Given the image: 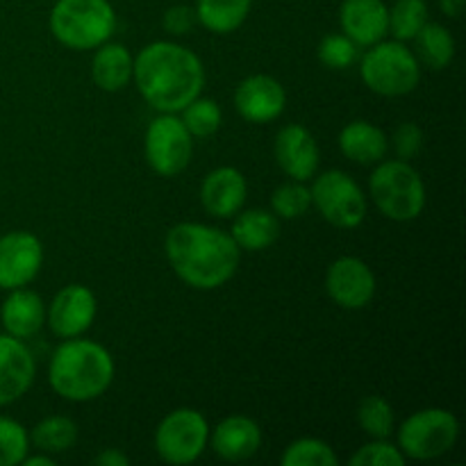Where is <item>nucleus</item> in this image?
Wrapping results in <instances>:
<instances>
[{"label": "nucleus", "instance_id": "nucleus-1", "mask_svg": "<svg viewBox=\"0 0 466 466\" xmlns=\"http://www.w3.org/2000/svg\"><path fill=\"white\" fill-rule=\"evenodd\" d=\"M132 80L150 107L177 114L203 94L205 66L194 50L176 41H153L135 57Z\"/></svg>", "mask_w": 466, "mask_h": 466}, {"label": "nucleus", "instance_id": "nucleus-2", "mask_svg": "<svg viewBox=\"0 0 466 466\" xmlns=\"http://www.w3.org/2000/svg\"><path fill=\"white\" fill-rule=\"evenodd\" d=\"M164 250L173 273L198 291H212L230 282L241 259V250L230 232L194 221L173 226Z\"/></svg>", "mask_w": 466, "mask_h": 466}, {"label": "nucleus", "instance_id": "nucleus-3", "mask_svg": "<svg viewBox=\"0 0 466 466\" xmlns=\"http://www.w3.org/2000/svg\"><path fill=\"white\" fill-rule=\"evenodd\" d=\"M114 380V360L98 341L64 339L55 349L48 364V382L53 391L71 403H89L100 399Z\"/></svg>", "mask_w": 466, "mask_h": 466}, {"label": "nucleus", "instance_id": "nucleus-4", "mask_svg": "<svg viewBox=\"0 0 466 466\" xmlns=\"http://www.w3.org/2000/svg\"><path fill=\"white\" fill-rule=\"evenodd\" d=\"M369 194L382 217L414 221L426 209V185L417 168L405 159H382L369 177Z\"/></svg>", "mask_w": 466, "mask_h": 466}, {"label": "nucleus", "instance_id": "nucleus-5", "mask_svg": "<svg viewBox=\"0 0 466 466\" xmlns=\"http://www.w3.org/2000/svg\"><path fill=\"white\" fill-rule=\"evenodd\" d=\"M48 27L71 50H94L116 30V12L109 0H57Z\"/></svg>", "mask_w": 466, "mask_h": 466}, {"label": "nucleus", "instance_id": "nucleus-6", "mask_svg": "<svg viewBox=\"0 0 466 466\" xmlns=\"http://www.w3.org/2000/svg\"><path fill=\"white\" fill-rule=\"evenodd\" d=\"M360 76L373 94L399 98L417 89L421 80V64L403 41H378L364 53Z\"/></svg>", "mask_w": 466, "mask_h": 466}, {"label": "nucleus", "instance_id": "nucleus-7", "mask_svg": "<svg viewBox=\"0 0 466 466\" xmlns=\"http://www.w3.org/2000/svg\"><path fill=\"white\" fill-rule=\"evenodd\" d=\"M460 435V423L444 408H426L399 428V449L408 460H437L449 453Z\"/></svg>", "mask_w": 466, "mask_h": 466}, {"label": "nucleus", "instance_id": "nucleus-8", "mask_svg": "<svg viewBox=\"0 0 466 466\" xmlns=\"http://www.w3.org/2000/svg\"><path fill=\"white\" fill-rule=\"evenodd\" d=\"M309 194L312 208H317L321 217L339 230H353L367 218V196L358 182L339 168H330L314 177Z\"/></svg>", "mask_w": 466, "mask_h": 466}, {"label": "nucleus", "instance_id": "nucleus-9", "mask_svg": "<svg viewBox=\"0 0 466 466\" xmlns=\"http://www.w3.org/2000/svg\"><path fill=\"white\" fill-rule=\"evenodd\" d=\"M209 446V423L198 410L177 408L159 421L155 451L167 464H194Z\"/></svg>", "mask_w": 466, "mask_h": 466}, {"label": "nucleus", "instance_id": "nucleus-10", "mask_svg": "<svg viewBox=\"0 0 466 466\" xmlns=\"http://www.w3.org/2000/svg\"><path fill=\"white\" fill-rule=\"evenodd\" d=\"M144 150L148 167L162 177H176L189 167L194 153V137L176 114L155 116L146 127Z\"/></svg>", "mask_w": 466, "mask_h": 466}, {"label": "nucleus", "instance_id": "nucleus-11", "mask_svg": "<svg viewBox=\"0 0 466 466\" xmlns=\"http://www.w3.org/2000/svg\"><path fill=\"white\" fill-rule=\"evenodd\" d=\"M44 267V246L39 237L14 230L0 237V289L27 287Z\"/></svg>", "mask_w": 466, "mask_h": 466}, {"label": "nucleus", "instance_id": "nucleus-12", "mask_svg": "<svg viewBox=\"0 0 466 466\" xmlns=\"http://www.w3.org/2000/svg\"><path fill=\"white\" fill-rule=\"evenodd\" d=\"M96 312H98V303H96L94 291L73 282L59 289L50 300L46 309V321L59 339H73V337H82L94 326Z\"/></svg>", "mask_w": 466, "mask_h": 466}, {"label": "nucleus", "instance_id": "nucleus-13", "mask_svg": "<svg viewBox=\"0 0 466 466\" xmlns=\"http://www.w3.org/2000/svg\"><path fill=\"white\" fill-rule=\"evenodd\" d=\"M326 291L339 308L362 309L376 296V276L364 259L344 255L328 267Z\"/></svg>", "mask_w": 466, "mask_h": 466}, {"label": "nucleus", "instance_id": "nucleus-14", "mask_svg": "<svg viewBox=\"0 0 466 466\" xmlns=\"http://www.w3.org/2000/svg\"><path fill=\"white\" fill-rule=\"evenodd\" d=\"M235 107L244 121L264 126L282 116L287 107L285 86L271 76H248L237 85Z\"/></svg>", "mask_w": 466, "mask_h": 466}, {"label": "nucleus", "instance_id": "nucleus-15", "mask_svg": "<svg viewBox=\"0 0 466 466\" xmlns=\"http://www.w3.org/2000/svg\"><path fill=\"white\" fill-rule=\"evenodd\" d=\"M278 167L289 176L291 180L308 182L317 176L319 171V144L312 132L300 123H289L282 127L273 144Z\"/></svg>", "mask_w": 466, "mask_h": 466}, {"label": "nucleus", "instance_id": "nucleus-16", "mask_svg": "<svg viewBox=\"0 0 466 466\" xmlns=\"http://www.w3.org/2000/svg\"><path fill=\"white\" fill-rule=\"evenodd\" d=\"M36 376V364L25 341L12 335H0V408L16 403L30 391Z\"/></svg>", "mask_w": 466, "mask_h": 466}, {"label": "nucleus", "instance_id": "nucleus-17", "mask_svg": "<svg viewBox=\"0 0 466 466\" xmlns=\"http://www.w3.org/2000/svg\"><path fill=\"white\" fill-rule=\"evenodd\" d=\"M248 198V182L235 167H218L205 176L200 185V203L205 212L217 218H232Z\"/></svg>", "mask_w": 466, "mask_h": 466}, {"label": "nucleus", "instance_id": "nucleus-18", "mask_svg": "<svg viewBox=\"0 0 466 466\" xmlns=\"http://www.w3.org/2000/svg\"><path fill=\"white\" fill-rule=\"evenodd\" d=\"M339 25L355 44L369 48L390 32V9L382 0H344L339 7Z\"/></svg>", "mask_w": 466, "mask_h": 466}, {"label": "nucleus", "instance_id": "nucleus-19", "mask_svg": "<svg viewBox=\"0 0 466 466\" xmlns=\"http://www.w3.org/2000/svg\"><path fill=\"white\" fill-rule=\"evenodd\" d=\"M209 444L226 462H244L262 446V428L244 414H232L209 431Z\"/></svg>", "mask_w": 466, "mask_h": 466}, {"label": "nucleus", "instance_id": "nucleus-20", "mask_svg": "<svg viewBox=\"0 0 466 466\" xmlns=\"http://www.w3.org/2000/svg\"><path fill=\"white\" fill-rule=\"evenodd\" d=\"M0 323L5 332L16 339L25 341L30 337L39 335L46 326V303L36 291L27 287H18L7 294L0 308Z\"/></svg>", "mask_w": 466, "mask_h": 466}, {"label": "nucleus", "instance_id": "nucleus-21", "mask_svg": "<svg viewBox=\"0 0 466 466\" xmlns=\"http://www.w3.org/2000/svg\"><path fill=\"white\" fill-rule=\"evenodd\" d=\"M339 150L355 164H378L390 153V139L380 127L369 121H350L339 132Z\"/></svg>", "mask_w": 466, "mask_h": 466}, {"label": "nucleus", "instance_id": "nucleus-22", "mask_svg": "<svg viewBox=\"0 0 466 466\" xmlns=\"http://www.w3.org/2000/svg\"><path fill=\"white\" fill-rule=\"evenodd\" d=\"M94 59H91V77L98 89L107 94L123 91L132 82V68H135V57L123 44H100L94 48Z\"/></svg>", "mask_w": 466, "mask_h": 466}, {"label": "nucleus", "instance_id": "nucleus-23", "mask_svg": "<svg viewBox=\"0 0 466 466\" xmlns=\"http://www.w3.org/2000/svg\"><path fill=\"white\" fill-rule=\"evenodd\" d=\"M230 237L239 250L259 253V250L271 248L280 237V218L267 209H241L235 214Z\"/></svg>", "mask_w": 466, "mask_h": 466}, {"label": "nucleus", "instance_id": "nucleus-24", "mask_svg": "<svg viewBox=\"0 0 466 466\" xmlns=\"http://www.w3.org/2000/svg\"><path fill=\"white\" fill-rule=\"evenodd\" d=\"M250 7L253 0H198L194 9L205 30L214 35H230L244 25Z\"/></svg>", "mask_w": 466, "mask_h": 466}, {"label": "nucleus", "instance_id": "nucleus-25", "mask_svg": "<svg viewBox=\"0 0 466 466\" xmlns=\"http://www.w3.org/2000/svg\"><path fill=\"white\" fill-rule=\"evenodd\" d=\"M417 41V59L432 71H444L455 57V39L441 23L428 21L414 36Z\"/></svg>", "mask_w": 466, "mask_h": 466}, {"label": "nucleus", "instance_id": "nucleus-26", "mask_svg": "<svg viewBox=\"0 0 466 466\" xmlns=\"http://www.w3.org/2000/svg\"><path fill=\"white\" fill-rule=\"evenodd\" d=\"M30 441L36 451L48 455L66 453L77 441V423L73 419L55 414L36 423L30 432Z\"/></svg>", "mask_w": 466, "mask_h": 466}, {"label": "nucleus", "instance_id": "nucleus-27", "mask_svg": "<svg viewBox=\"0 0 466 466\" xmlns=\"http://www.w3.org/2000/svg\"><path fill=\"white\" fill-rule=\"evenodd\" d=\"M390 9V32L396 41H412L431 21L426 0H396Z\"/></svg>", "mask_w": 466, "mask_h": 466}, {"label": "nucleus", "instance_id": "nucleus-28", "mask_svg": "<svg viewBox=\"0 0 466 466\" xmlns=\"http://www.w3.org/2000/svg\"><path fill=\"white\" fill-rule=\"evenodd\" d=\"M358 423L371 440H390L394 435V408L378 394H369L358 405Z\"/></svg>", "mask_w": 466, "mask_h": 466}, {"label": "nucleus", "instance_id": "nucleus-29", "mask_svg": "<svg viewBox=\"0 0 466 466\" xmlns=\"http://www.w3.org/2000/svg\"><path fill=\"white\" fill-rule=\"evenodd\" d=\"M182 123L189 130L191 137L196 139H208V137L217 135V130L221 127L223 112L218 107V103L214 98H194L187 107L180 109Z\"/></svg>", "mask_w": 466, "mask_h": 466}, {"label": "nucleus", "instance_id": "nucleus-30", "mask_svg": "<svg viewBox=\"0 0 466 466\" xmlns=\"http://www.w3.org/2000/svg\"><path fill=\"white\" fill-rule=\"evenodd\" d=\"M309 208H312V194H309V187H305V182H285L271 196V212L285 221L303 217L309 212Z\"/></svg>", "mask_w": 466, "mask_h": 466}, {"label": "nucleus", "instance_id": "nucleus-31", "mask_svg": "<svg viewBox=\"0 0 466 466\" xmlns=\"http://www.w3.org/2000/svg\"><path fill=\"white\" fill-rule=\"evenodd\" d=\"M282 466H335L337 455L326 441L303 437L291 441L280 458Z\"/></svg>", "mask_w": 466, "mask_h": 466}, {"label": "nucleus", "instance_id": "nucleus-32", "mask_svg": "<svg viewBox=\"0 0 466 466\" xmlns=\"http://www.w3.org/2000/svg\"><path fill=\"white\" fill-rule=\"evenodd\" d=\"M30 451V432L18 421L0 417V466L23 464Z\"/></svg>", "mask_w": 466, "mask_h": 466}, {"label": "nucleus", "instance_id": "nucleus-33", "mask_svg": "<svg viewBox=\"0 0 466 466\" xmlns=\"http://www.w3.org/2000/svg\"><path fill=\"white\" fill-rule=\"evenodd\" d=\"M360 46L355 44L350 36L341 35H328L323 36L321 44L317 48V57L321 59L323 66L332 68V71H344L358 62Z\"/></svg>", "mask_w": 466, "mask_h": 466}, {"label": "nucleus", "instance_id": "nucleus-34", "mask_svg": "<svg viewBox=\"0 0 466 466\" xmlns=\"http://www.w3.org/2000/svg\"><path fill=\"white\" fill-rule=\"evenodd\" d=\"M408 458L387 440H371L350 455V466H405Z\"/></svg>", "mask_w": 466, "mask_h": 466}, {"label": "nucleus", "instance_id": "nucleus-35", "mask_svg": "<svg viewBox=\"0 0 466 466\" xmlns=\"http://www.w3.org/2000/svg\"><path fill=\"white\" fill-rule=\"evenodd\" d=\"M423 148V130L412 121L400 123L394 130V150L399 155V159L410 162L412 157H417Z\"/></svg>", "mask_w": 466, "mask_h": 466}, {"label": "nucleus", "instance_id": "nucleus-36", "mask_svg": "<svg viewBox=\"0 0 466 466\" xmlns=\"http://www.w3.org/2000/svg\"><path fill=\"white\" fill-rule=\"evenodd\" d=\"M198 23L196 18V9L189 7V5H173L164 12L162 25L164 30L171 36H185L194 30V25Z\"/></svg>", "mask_w": 466, "mask_h": 466}, {"label": "nucleus", "instance_id": "nucleus-37", "mask_svg": "<svg viewBox=\"0 0 466 466\" xmlns=\"http://www.w3.org/2000/svg\"><path fill=\"white\" fill-rule=\"evenodd\" d=\"M96 466H130V458L118 449H105L94 458Z\"/></svg>", "mask_w": 466, "mask_h": 466}, {"label": "nucleus", "instance_id": "nucleus-38", "mask_svg": "<svg viewBox=\"0 0 466 466\" xmlns=\"http://www.w3.org/2000/svg\"><path fill=\"white\" fill-rule=\"evenodd\" d=\"M464 3L466 0H440V7L446 16L451 18H458L460 14L464 12Z\"/></svg>", "mask_w": 466, "mask_h": 466}, {"label": "nucleus", "instance_id": "nucleus-39", "mask_svg": "<svg viewBox=\"0 0 466 466\" xmlns=\"http://www.w3.org/2000/svg\"><path fill=\"white\" fill-rule=\"evenodd\" d=\"M23 464L25 466H55V460H53V455L39 453V455H27V458L23 460Z\"/></svg>", "mask_w": 466, "mask_h": 466}]
</instances>
